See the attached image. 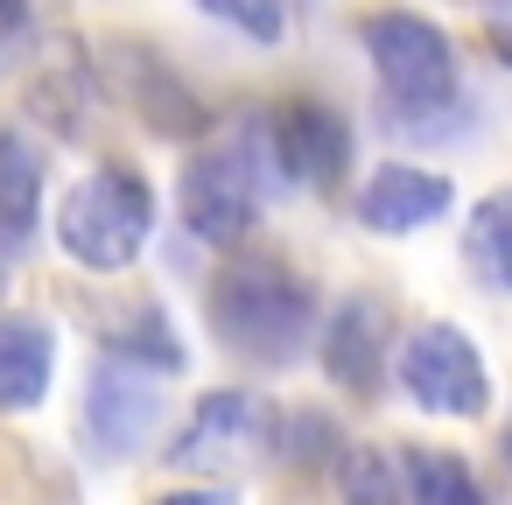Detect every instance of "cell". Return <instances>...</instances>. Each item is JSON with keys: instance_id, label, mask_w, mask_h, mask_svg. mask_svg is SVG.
Segmentation results:
<instances>
[{"instance_id": "6da1fadb", "label": "cell", "mask_w": 512, "mask_h": 505, "mask_svg": "<svg viewBox=\"0 0 512 505\" xmlns=\"http://www.w3.org/2000/svg\"><path fill=\"white\" fill-rule=\"evenodd\" d=\"M211 323L218 337L253 365H295L316 337V302L281 260H232L211 281Z\"/></svg>"}, {"instance_id": "7a4b0ae2", "label": "cell", "mask_w": 512, "mask_h": 505, "mask_svg": "<svg viewBox=\"0 0 512 505\" xmlns=\"http://www.w3.org/2000/svg\"><path fill=\"white\" fill-rule=\"evenodd\" d=\"M148 232H155V190H148L134 169H120V162L92 169L85 183H71L64 211H57L64 253H71L78 267H92V274L134 267L141 246H148Z\"/></svg>"}, {"instance_id": "3957f363", "label": "cell", "mask_w": 512, "mask_h": 505, "mask_svg": "<svg viewBox=\"0 0 512 505\" xmlns=\"http://www.w3.org/2000/svg\"><path fill=\"white\" fill-rule=\"evenodd\" d=\"M232 148L246 155L253 176H267V162H274V183H316V190H337L344 162H351L344 120L330 106H316V99H288V106L246 120Z\"/></svg>"}, {"instance_id": "277c9868", "label": "cell", "mask_w": 512, "mask_h": 505, "mask_svg": "<svg viewBox=\"0 0 512 505\" xmlns=\"http://www.w3.org/2000/svg\"><path fill=\"white\" fill-rule=\"evenodd\" d=\"M358 36H365V57L386 85L393 113H435V106L456 99V50L435 22L393 8V15H372Z\"/></svg>"}, {"instance_id": "5b68a950", "label": "cell", "mask_w": 512, "mask_h": 505, "mask_svg": "<svg viewBox=\"0 0 512 505\" xmlns=\"http://www.w3.org/2000/svg\"><path fill=\"white\" fill-rule=\"evenodd\" d=\"M274 449H281L274 407H267L260 393L225 386V393H204V400H197V414H190V428L176 435L169 463H176V470H197V477L211 484V477H232V470H246V463H260V456H274Z\"/></svg>"}, {"instance_id": "8992f818", "label": "cell", "mask_w": 512, "mask_h": 505, "mask_svg": "<svg viewBox=\"0 0 512 505\" xmlns=\"http://www.w3.org/2000/svg\"><path fill=\"white\" fill-rule=\"evenodd\" d=\"M400 386L414 393V407L449 414V421H477L491 407V372L456 323H421L400 344Z\"/></svg>"}, {"instance_id": "52a82bcc", "label": "cell", "mask_w": 512, "mask_h": 505, "mask_svg": "<svg viewBox=\"0 0 512 505\" xmlns=\"http://www.w3.org/2000/svg\"><path fill=\"white\" fill-rule=\"evenodd\" d=\"M162 421V372L148 365H127V358H106L92 365V386H85V435H92V456L99 463H127L148 449Z\"/></svg>"}, {"instance_id": "ba28073f", "label": "cell", "mask_w": 512, "mask_h": 505, "mask_svg": "<svg viewBox=\"0 0 512 505\" xmlns=\"http://www.w3.org/2000/svg\"><path fill=\"white\" fill-rule=\"evenodd\" d=\"M253 197H260V176L246 169L239 148L197 155V162L183 169V190H176L183 225H190V239H204V246H239V239L253 232Z\"/></svg>"}, {"instance_id": "9c48e42d", "label": "cell", "mask_w": 512, "mask_h": 505, "mask_svg": "<svg viewBox=\"0 0 512 505\" xmlns=\"http://www.w3.org/2000/svg\"><path fill=\"white\" fill-rule=\"evenodd\" d=\"M449 204H456L449 176H435V169H407V162H386V169H372V183L358 190V225L400 239V232L435 225Z\"/></svg>"}, {"instance_id": "30bf717a", "label": "cell", "mask_w": 512, "mask_h": 505, "mask_svg": "<svg viewBox=\"0 0 512 505\" xmlns=\"http://www.w3.org/2000/svg\"><path fill=\"white\" fill-rule=\"evenodd\" d=\"M379 358H386V309L372 295L337 302L330 323H323V372L344 393H372L379 386Z\"/></svg>"}, {"instance_id": "8fae6325", "label": "cell", "mask_w": 512, "mask_h": 505, "mask_svg": "<svg viewBox=\"0 0 512 505\" xmlns=\"http://www.w3.org/2000/svg\"><path fill=\"white\" fill-rule=\"evenodd\" d=\"M57 379V330L43 316H0V414L43 407Z\"/></svg>"}, {"instance_id": "7c38bea8", "label": "cell", "mask_w": 512, "mask_h": 505, "mask_svg": "<svg viewBox=\"0 0 512 505\" xmlns=\"http://www.w3.org/2000/svg\"><path fill=\"white\" fill-rule=\"evenodd\" d=\"M120 78H127V99H134V113L155 127V134H169V141H190V134H204L211 127V113H204V99L162 64V57H148V50H127L120 57Z\"/></svg>"}, {"instance_id": "4fadbf2b", "label": "cell", "mask_w": 512, "mask_h": 505, "mask_svg": "<svg viewBox=\"0 0 512 505\" xmlns=\"http://www.w3.org/2000/svg\"><path fill=\"white\" fill-rule=\"evenodd\" d=\"M463 260L491 295H512V190H491L463 225Z\"/></svg>"}, {"instance_id": "5bb4252c", "label": "cell", "mask_w": 512, "mask_h": 505, "mask_svg": "<svg viewBox=\"0 0 512 505\" xmlns=\"http://www.w3.org/2000/svg\"><path fill=\"white\" fill-rule=\"evenodd\" d=\"M36 204H43V162L29 148V134L0 127V239H29L36 225Z\"/></svg>"}, {"instance_id": "9a60e30c", "label": "cell", "mask_w": 512, "mask_h": 505, "mask_svg": "<svg viewBox=\"0 0 512 505\" xmlns=\"http://www.w3.org/2000/svg\"><path fill=\"white\" fill-rule=\"evenodd\" d=\"M106 358H127V365H148V372H183V344H176V330H169V316L155 309V302H134L127 316H113L106 323Z\"/></svg>"}, {"instance_id": "2e32d148", "label": "cell", "mask_w": 512, "mask_h": 505, "mask_svg": "<svg viewBox=\"0 0 512 505\" xmlns=\"http://www.w3.org/2000/svg\"><path fill=\"white\" fill-rule=\"evenodd\" d=\"M407 484H414V505H491L463 470V456L449 449H407Z\"/></svg>"}, {"instance_id": "e0dca14e", "label": "cell", "mask_w": 512, "mask_h": 505, "mask_svg": "<svg viewBox=\"0 0 512 505\" xmlns=\"http://www.w3.org/2000/svg\"><path fill=\"white\" fill-rule=\"evenodd\" d=\"M344 505H414L407 463H393L386 449H351L344 456Z\"/></svg>"}, {"instance_id": "ac0fdd59", "label": "cell", "mask_w": 512, "mask_h": 505, "mask_svg": "<svg viewBox=\"0 0 512 505\" xmlns=\"http://www.w3.org/2000/svg\"><path fill=\"white\" fill-rule=\"evenodd\" d=\"M197 8L218 15V22H232L253 43H281L288 36V0H197Z\"/></svg>"}, {"instance_id": "d6986e66", "label": "cell", "mask_w": 512, "mask_h": 505, "mask_svg": "<svg viewBox=\"0 0 512 505\" xmlns=\"http://www.w3.org/2000/svg\"><path fill=\"white\" fill-rule=\"evenodd\" d=\"M323 442H337V428H330V421H316V414H295V421H288V435H281V449H288L295 463H316V456H330Z\"/></svg>"}, {"instance_id": "ffe728a7", "label": "cell", "mask_w": 512, "mask_h": 505, "mask_svg": "<svg viewBox=\"0 0 512 505\" xmlns=\"http://www.w3.org/2000/svg\"><path fill=\"white\" fill-rule=\"evenodd\" d=\"M29 29H36V8H29V0H0V71L22 57Z\"/></svg>"}, {"instance_id": "44dd1931", "label": "cell", "mask_w": 512, "mask_h": 505, "mask_svg": "<svg viewBox=\"0 0 512 505\" xmlns=\"http://www.w3.org/2000/svg\"><path fill=\"white\" fill-rule=\"evenodd\" d=\"M155 505H239L232 484H183V491H162Z\"/></svg>"}, {"instance_id": "7402d4cb", "label": "cell", "mask_w": 512, "mask_h": 505, "mask_svg": "<svg viewBox=\"0 0 512 505\" xmlns=\"http://www.w3.org/2000/svg\"><path fill=\"white\" fill-rule=\"evenodd\" d=\"M491 50H498V57L512 64V22H498V29H491Z\"/></svg>"}, {"instance_id": "603a6c76", "label": "cell", "mask_w": 512, "mask_h": 505, "mask_svg": "<svg viewBox=\"0 0 512 505\" xmlns=\"http://www.w3.org/2000/svg\"><path fill=\"white\" fill-rule=\"evenodd\" d=\"M0 288H8V260H0Z\"/></svg>"}, {"instance_id": "cb8c5ba5", "label": "cell", "mask_w": 512, "mask_h": 505, "mask_svg": "<svg viewBox=\"0 0 512 505\" xmlns=\"http://www.w3.org/2000/svg\"><path fill=\"white\" fill-rule=\"evenodd\" d=\"M505 456H512V428H505Z\"/></svg>"}]
</instances>
